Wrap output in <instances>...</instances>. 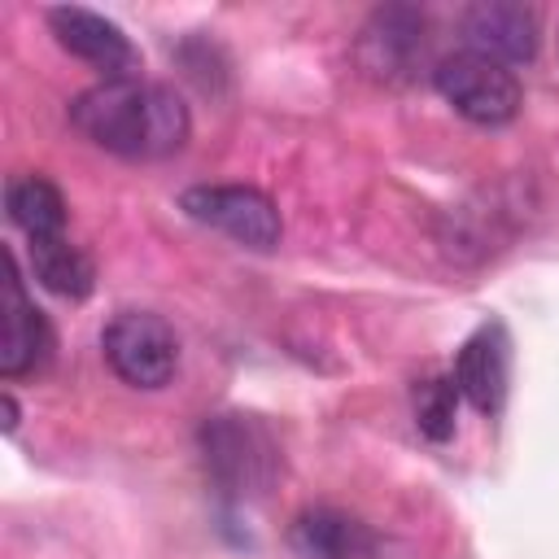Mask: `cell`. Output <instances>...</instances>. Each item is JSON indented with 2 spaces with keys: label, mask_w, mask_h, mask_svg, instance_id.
I'll use <instances>...</instances> for the list:
<instances>
[{
  "label": "cell",
  "mask_w": 559,
  "mask_h": 559,
  "mask_svg": "<svg viewBox=\"0 0 559 559\" xmlns=\"http://www.w3.org/2000/svg\"><path fill=\"white\" fill-rule=\"evenodd\" d=\"M70 122L105 153L127 162H157L188 144L192 114L183 96L166 83L131 79H100L74 96Z\"/></svg>",
  "instance_id": "6da1fadb"
},
{
  "label": "cell",
  "mask_w": 559,
  "mask_h": 559,
  "mask_svg": "<svg viewBox=\"0 0 559 559\" xmlns=\"http://www.w3.org/2000/svg\"><path fill=\"white\" fill-rule=\"evenodd\" d=\"M201 459L214 485L231 498L266 493L280 472V445L253 415H214L201 424Z\"/></svg>",
  "instance_id": "7a4b0ae2"
},
{
  "label": "cell",
  "mask_w": 559,
  "mask_h": 559,
  "mask_svg": "<svg viewBox=\"0 0 559 559\" xmlns=\"http://www.w3.org/2000/svg\"><path fill=\"white\" fill-rule=\"evenodd\" d=\"M432 83H437L441 100L454 105V114H463L476 127H507L524 105L515 70L485 52H472V48L441 57L432 70Z\"/></svg>",
  "instance_id": "3957f363"
},
{
  "label": "cell",
  "mask_w": 559,
  "mask_h": 559,
  "mask_svg": "<svg viewBox=\"0 0 559 559\" xmlns=\"http://www.w3.org/2000/svg\"><path fill=\"white\" fill-rule=\"evenodd\" d=\"M100 354L131 389H166L179 371L175 328L153 310H118L100 332Z\"/></svg>",
  "instance_id": "277c9868"
},
{
  "label": "cell",
  "mask_w": 559,
  "mask_h": 559,
  "mask_svg": "<svg viewBox=\"0 0 559 559\" xmlns=\"http://www.w3.org/2000/svg\"><path fill=\"white\" fill-rule=\"evenodd\" d=\"M179 210L188 218L231 236L245 249H275L284 236L275 201L249 183H197L179 197Z\"/></svg>",
  "instance_id": "5b68a950"
},
{
  "label": "cell",
  "mask_w": 559,
  "mask_h": 559,
  "mask_svg": "<svg viewBox=\"0 0 559 559\" xmlns=\"http://www.w3.org/2000/svg\"><path fill=\"white\" fill-rule=\"evenodd\" d=\"M57 349L52 323L44 319V310L31 301L26 280L17 271V258L4 249V293H0V376L4 380H22L48 367Z\"/></svg>",
  "instance_id": "8992f818"
},
{
  "label": "cell",
  "mask_w": 559,
  "mask_h": 559,
  "mask_svg": "<svg viewBox=\"0 0 559 559\" xmlns=\"http://www.w3.org/2000/svg\"><path fill=\"white\" fill-rule=\"evenodd\" d=\"M48 26L66 52H74L79 61H87L105 79H131L140 70V52L122 35V26L92 13V9H79V4L48 9Z\"/></svg>",
  "instance_id": "52a82bcc"
},
{
  "label": "cell",
  "mask_w": 559,
  "mask_h": 559,
  "mask_svg": "<svg viewBox=\"0 0 559 559\" xmlns=\"http://www.w3.org/2000/svg\"><path fill=\"white\" fill-rule=\"evenodd\" d=\"M450 376L459 384V397H467L480 415H498V406L507 397V380H511V341H507V328L498 319L480 323L463 341Z\"/></svg>",
  "instance_id": "ba28073f"
},
{
  "label": "cell",
  "mask_w": 559,
  "mask_h": 559,
  "mask_svg": "<svg viewBox=\"0 0 559 559\" xmlns=\"http://www.w3.org/2000/svg\"><path fill=\"white\" fill-rule=\"evenodd\" d=\"M463 39L472 52H485L502 66L528 61L537 52V13L511 0H485L463 9Z\"/></svg>",
  "instance_id": "9c48e42d"
},
{
  "label": "cell",
  "mask_w": 559,
  "mask_h": 559,
  "mask_svg": "<svg viewBox=\"0 0 559 559\" xmlns=\"http://www.w3.org/2000/svg\"><path fill=\"white\" fill-rule=\"evenodd\" d=\"M288 542L301 559H371L376 555V533L336 507H306L293 520Z\"/></svg>",
  "instance_id": "30bf717a"
},
{
  "label": "cell",
  "mask_w": 559,
  "mask_h": 559,
  "mask_svg": "<svg viewBox=\"0 0 559 559\" xmlns=\"http://www.w3.org/2000/svg\"><path fill=\"white\" fill-rule=\"evenodd\" d=\"M419 35H424V13L402 9V4L380 9L367 22V31H362V61H367V70H376L384 79L406 70L415 61V52H424Z\"/></svg>",
  "instance_id": "8fae6325"
},
{
  "label": "cell",
  "mask_w": 559,
  "mask_h": 559,
  "mask_svg": "<svg viewBox=\"0 0 559 559\" xmlns=\"http://www.w3.org/2000/svg\"><path fill=\"white\" fill-rule=\"evenodd\" d=\"M4 210L26 245L61 240L66 236V197L44 175H17L4 183Z\"/></svg>",
  "instance_id": "7c38bea8"
},
{
  "label": "cell",
  "mask_w": 559,
  "mask_h": 559,
  "mask_svg": "<svg viewBox=\"0 0 559 559\" xmlns=\"http://www.w3.org/2000/svg\"><path fill=\"white\" fill-rule=\"evenodd\" d=\"M31 271H35V280H39L48 293L70 297V301L87 297V293H92V280H96L87 253H83L79 245H70L66 236H61V240L31 245Z\"/></svg>",
  "instance_id": "4fadbf2b"
},
{
  "label": "cell",
  "mask_w": 559,
  "mask_h": 559,
  "mask_svg": "<svg viewBox=\"0 0 559 559\" xmlns=\"http://www.w3.org/2000/svg\"><path fill=\"white\" fill-rule=\"evenodd\" d=\"M454 411H459L454 376H432L415 389V428L428 441H450L454 437Z\"/></svg>",
  "instance_id": "5bb4252c"
}]
</instances>
